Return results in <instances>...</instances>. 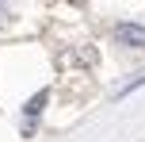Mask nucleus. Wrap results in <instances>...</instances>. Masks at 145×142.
<instances>
[{
  "mask_svg": "<svg viewBox=\"0 0 145 142\" xmlns=\"http://www.w3.org/2000/svg\"><path fill=\"white\" fill-rule=\"evenodd\" d=\"M115 42L126 46V50H145V23H134V19L118 23L115 27Z\"/></svg>",
  "mask_w": 145,
  "mask_h": 142,
  "instance_id": "nucleus-1",
  "label": "nucleus"
},
{
  "mask_svg": "<svg viewBox=\"0 0 145 142\" xmlns=\"http://www.w3.org/2000/svg\"><path fill=\"white\" fill-rule=\"evenodd\" d=\"M46 100H50V89H38L35 96H31V104H23V135H31V131L38 127V115H42Z\"/></svg>",
  "mask_w": 145,
  "mask_h": 142,
  "instance_id": "nucleus-2",
  "label": "nucleus"
},
{
  "mask_svg": "<svg viewBox=\"0 0 145 142\" xmlns=\"http://www.w3.org/2000/svg\"><path fill=\"white\" fill-rule=\"evenodd\" d=\"M138 85H145V73H138V77H134L130 85H122V89H118V96H130V92L138 89Z\"/></svg>",
  "mask_w": 145,
  "mask_h": 142,
  "instance_id": "nucleus-3",
  "label": "nucleus"
},
{
  "mask_svg": "<svg viewBox=\"0 0 145 142\" xmlns=\"http://www.w3.org/2000/svg\"><path fill=\"white\" fill-rule=\"evenodd\" d=\"M0 12H4V8H0Z\"/></svg>",
  "mask_w": 145,
  "mask_h": 142,
  "instance_id": "nucleus-4",
  "label": "nucleus"
}]
</instances>
